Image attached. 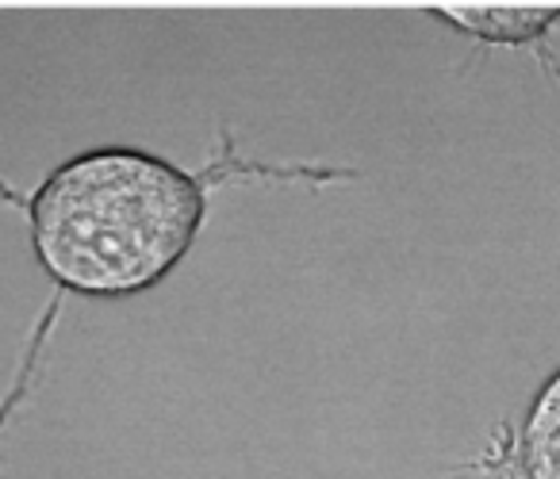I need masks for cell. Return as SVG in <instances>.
<instances>
[{"instance_id": "1", "label": "cell", "mask_w": 560, "mask_h": 479, "mask_svg": "<svg viewBox=\"0 0 560 479\" xmlns=\"http://www.w3.org/2000/svg\"><path fill=\"white\" fill-rule=\"evenodd\" d=\"M215 185L219 173H188L150 150H85L27 196L35 261L62 292L142 295L196 246Z\"/></svg>"}, {"instance_id": "2", "label": "cell", "mask_w": 560, "mask_h": 479, "mask_svg": "<svg viewBox=\"0 0 560 479\" xmlns=\"http://www.w3.org/2000/svg\"><path fill=\"white\" fill-rule=\"evenodd\" d=\"M518 464L526 479H560V369L529 399L518 425Z\"/></svg>"}, {"instance_id": "3", "label": "cell", "mask_w": 560, "mask_h": 479, "mask_svg": "<svg viewBox=\"0 0 560 479\" xmlns=\"http://www.w3.org/2000/svg\"><path fill=\"white\" fill-rule=\"evenodd\" d=\"M434 16L457 32H468L483 43H506V47L541 39L552 24H560V9H434Z\"/></svg>"}]
</instances>
